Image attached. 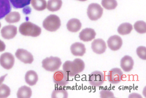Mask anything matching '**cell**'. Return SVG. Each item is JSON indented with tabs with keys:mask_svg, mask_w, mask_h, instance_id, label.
<instances>
[{
	"mask_svg": "<svg viewBox=\"0 0 146 98\" xmlns=\"http://www.w3.org/2000/svg\"><path fill=\"white\" fill-rule=\"evenodd\" d=\"M63 71L68 76L74 77L82 72L85 68V64L80 59H75L73 61H67L63 64Z\"/></svg>",
	"mask_w": 146,
	"mask_h": 98,
	"instance_id": "1",
	"label": "cell"
},
{
	"mask_svg": "<svg viewBox=\"0 0 146 98\" xmlns=\"http://www.w3.org/2000/svg\"><path fill=\"white\" fill-rule=\"evenodd\" d=\"M19 30L22 35L33 37L39 36L41 32L40 27L30 22L22 23L19 27Z\"/></svg>",
	"mask_w": 146,
	"mask_h": 98,
	"instance_id": "2",
	"label": "cell"
},
{
	"mask_svg": "<svg viewBox=\"0 0 146 98\" xmlns=\"http://www.w3.org/2000/svg\"><path fill=\"white\" fill-rule=\"evenodd\" d=\"M42 25L47 30L53 32L57 30L61 25L59 18L55 14H50L44 20Z\"/></svg>",
	"mask_w": 146,
	"mask_h": 98,
	"instance_id": "3",
	"label": "cell"
},
{
	"mask_svg": "<svg viewBox=\"0 0 146 98\" xmlns=\"http://www.w3.org/2000/svg\"><path fill=\"white\" fill-rule=\"evenodd\" d=\"M42 67L47 71L54 72L58 69L62 64L60 59L57 57L50 56L43 60Z\"/></svg>",
	"mask_w": 146,
	"mask_h": 98,
	"instance_id": "4",
	"label": "cell"
},
{
	"mask_svg": "<svg viewBox=\"0 0 146 98\" xmlns=\"http://www.w3.org/2000/svg\"><path fill=\"white\" fill-rule=\"evenodd\" d=\"M103 13V8L99 4L97 3L90 4L87 10L88 16L92 20H96L100 18Z\"/></svg>",
	"mask_w": 146,
	"mask_h": 98,
	"instance_id": "5",
	"label": "cell"
},
{
	"mask_svg": "<svg viewBox=\"0 0 146 98\" xmlns=\"http://www.w3.org/2000/svg\"><path fill=\"white\" fill-rule=\"evenodd\" d=\"M88 81L92 86L98 87L102 85L104 82V75L101 71H95L89 75Z\"/></svg>",
	"mask_w": 146,
	"mask_h": 98,
	"instance_id": "6",
	"label": "cell"
},
{
	"mask_svg": "<svg viewBox=\"0 0 146 98\" xmlns=\"http://www.w3.org/2000/svg\"><path fill=\"white\" fill-rule=\"evenodd\" d=\"M15 62L14 56L11 53L5 52L0 57V64L4 68L9 70L13 66Z\"/></svg>",
	"mask_w": 146,
	"mask_h": 98,
	"instance_id": "7",
	"label": "cell"
},
{
	"mask_svg": "<svg viewBox=\"0 0 146 98\" xmlns=\"http://www.w3.org/2000/svg\"><path fill=\"white\" fill-rule=\"evenodd\" d=\"M53 81L56 84L59 86H64L69 82V76L61 70L56 71L53 76Z\"/></svg>",
	"mask_w": 146,
	"mask_h": 98,
	"instance_id": "8",
	"label": "cell"
},
{
	"mask_svg": "<svg viewBox=\"0 0 146 98\" xmlns=\"http://www.w3.org/2000/svg\"><path fill=\"white\" fill-rule=\"evenodd\" d=\"M123 73L120 69L114 68L108 72V79L109 82L112 84H117L121 81Z\"/></svg>",
	"mask_w": 146,
	"mask_h": 98,
	"instance_id": "9",
	"label": "cell"
},
{
	"mask_svg": "<svg viewBox=\"0 0 146 98\" xmlns=\"http://www.w3.org/2000/svg\"><path fill=\"white\" fill-rule=\"evenodd\" d=\"M15 55L18 59L25 64H31L34 60L32 54L24 49H18L15 53Z\"/></svg>",
	"mask_w": 146,
	"mask_h": 98,
	"instance_id": "10",
	"label": "cell"
},
{
	"mask_svg": "<svg viewBox=\"0 0 146 98\" xmlns=\"http://www.w3.org/2000/svg\"><path fill=\"white\" fill-rule=\"evenodd\" d=\"M17 27L9 25L3 27L1 30L2 36L4 39H10L14 38L17 34Z\"/></svg>",
	"mask_w": 146,
	"mask_h": 98,
	"instance_id": "11",
	"label": "cell"
},
{
	"mask_svg": "<svg viewBox=\"0 0 146 98\" xmlns=\"http://www.w3.org/2000/svg\"><path fill=\"white\" fill-rule=\"evenodd\" d=\"M91 48L95 53L100 54L105 52L107 47L105 41L102 39L99 38L95 39L92 41Z\"/></svg>",
	"mask_w": 146,
	"mask_h": 98,
	"instance_id": "12",
	"label": "cell"
},
{
	"mask_svg": "<svg viewBox=\"0 0 146 98\" xmlns=\"http://www.w3.org/2000/svg\"><path fill=\"white\" fill-rule=\"evenodd\" d=\"M107 43L109 47L112 50L115 51L120 48L122 45V40L118 36H111L108 39Z\"/></svg>",
	"mask_w": 146,
	"mask_h": 98,
	"instance_id": "13",
	"label": "cell"
},
{
	"mask_svg": "<svg viewBox=\"0 0 146 98\" xmlns=\"http://www.w3.org/2000/svg\"><path fill=\"white\" fill-rule=\"evenodd\" d=\"M96 35V33L94 29L86 28L83 29L80 32L79 37L81 40L84 41H88L94 39Z\"/></svg>",
	"mask_w": 146,
	"mask_h": 98,
	"instance_id": "14",
	"label": "cell"
},
{
	"mask_svg": "<svg viewBox=\"0 0 146 98\" xmlns=\"http://www.w3.org/2000/svg\"><path fill=\"white\" fill-rule=\"evenodd\" d=\"M70 49L72 53L75 56H82L86 53L84 45L80 42H77L72 44Z\"/></svg>",
	"mask_w": 146,
	"mask_h": 98,
	"instance_id": "15",
	"label": "cell"
},
{
	"mask_svg": "<svg viewBox=\"0 0 146 98\" xmlns=\"http://www.w3.org/2000/svg\"><path fill=\"white\" fill-rule=\"evenodd\" d=\"M134 65V61L132 57L128 55L123 57L120 61V66L123 70L125 72L131 70Z\"/></svg>",
	"mask_w": 146,
	"mask_h": 98,
	"instance_id": "16",
	"label": "cell"
},
{
	"mask_svg": "<svg viewBox=\"0 0 146 98\" xmlns=\"http://www.w3.org/2000/svg\"><path fill=\"white\" fill-rule=\"evenodd\" d=\"M11 9L9 0H0V19L9 13Z\"/></svg>",
	"mask_w": 146,
	"mask_h": 98,
	"instance_id": "17",
	"label": "cell"
},
{
	"mask_svg": "<svg viewBox=\"0 0 146 98\" xmlns=\"http://www.w3.org/2000/svg\"><path fill=\"white\" fill-rule=\"evenodd\" d=\"M82 24L79 20L74 18L69 20L66 24L67 29L70 32H76L79 31Z\"/></svg>",
	"mask_w": 146,
	"mask_h": 98,
	"instance_id": "18",
	"label": "cell"
},
{
	"mask_svg": "<svg viewBox=\"0 0 146 98\" xmlns=\"http://www.w3.org/2000/svg\"><path fill=\"white\" fill-rule=\"evenodd\" d=\"M25 79L26 82L30 86L35 85L38 80V76L36 72L33 70L28 71L26 73Z\"/></svg>",
	"mask_w": 146,
	"mask_h": 98,
	"instance_id": "19",
	"label": "cell"
},
{
	"mask_svg": "<svg viewBox=\"0 0 146 98\" xmlns=\"http://www.w3.org/2000/svg\"><path fill=\"white\" fill-rule=\"evenodd\" d=\"M32 91L31 88L26 86H21L19 89L17 95L18 98H30Z\"/></svg>",
	"mask_w": 146,
	"mask_h": 98,
	"instance_id": "20",
	"label": "cell"
},
{
	"mask_svg": "<svg viewBox=\"0 0 146 98\" xmlns=\"http://www.w3.org/2000/svg\"><path fill=\"white\" fill-rule=\"evenodd\" d=\"M62 4V0H49L47 3V9L50 11H56L60 9Z\"/></svg>",
	"mask_w": 146,
	"mask_h": 98,
	"instance_id": "21",
	"label": "cell"
},
{
	"mask_svg": "<svg viewBox=\"0 0 146 98\" xmlns=\"http://www.w3.org/2000/svg\"><path fill=\"white\" fill-rule=\"evenodd\" d=\"M133 29L132 25L129 23H123L120 25L117 29L118 33L121 35L129 34Z\"/></svg>",
	"mask_w": 146,
	"mask_h": 98,
	"instance_id": "22",
	"label": "cell"
},
{
	"mask_svg": "<svg viewBox=\"0 0 146 98\" xmlns=\"http://www.w3.org/2000/svg\"><path fill=\"white\" fill-rule=\"evenodd\" d=\"M21 18L20 14L17 12H10L5 17L6 21L9 23H14L19 22Z\"/></svg>",
	"mask_w": 146,
	"mask_h": 98,
	"instance_id": "23",
	"label": "cell"
},
{
	"mask_svg": "<svg viewBox=\"0 0 146 98\" xmlns=\"http://www.w3.org/2000/svg\"><path fill=\"white\" fill-rule=\"evenodd\" d=\"M31 3L33 8L38 11L43 10L46 7V2L45 0H31Z\"/></svg>",
	"mask_w": 146,
	"mask_h": 98,
	"instance_id": "24",
	"label": "cell"
},
{
	"mask_svg": "<svg viewBox=\"0 0 146 98\" xmlns=\"http://www.w3.org/2000/svg\"><path fill=\"white\" fill-rule=\"evenodd\" d=\"M13 7L16 9L23 8L30 4L31 0H10Z\"/></svg>",
	"mask_w": 146,
	"mask_h": 98,
	"instance_id": "25",
	"label": "cell"
},
{
	"mask_svg": "<svg viewBox=\"0 0 146 98\" xmlns=\"http://www.w3.org/2000/svg\"><path fill=\"white\" fill-rule=\"evenodd\" d=\"M68 97L67 91L61 88L55 89L51 95L52 98H67Z\"/></svg>",
	"mask_w": 146,
	"mask_h": 98,
	"instance_id": "26",
	"label": "cell"
},
{
	"mask_svg": "<svg viewBox=\"0 0 146 98\" xmlns=\"http://www.w3.org/2000/svg\"><path fill=\"white\" fill-rule=\"evenodd\" d=\"M101 4L105 8L108 10L114 9L117 5L116 0H102Z\"/></svg>",
	"mask_w": 146,
	"mask_h": 98,
	"instance_id": "27",
	"label": "cell"
},
{
	"mask_svg": "<svg viewBox=\"0 0 146 98\" xmlns=\"http://www.w3.org/2000/svg\"><path fill=\"white\" fill-rule=\"evenodd\" d=\"M134 27L136 31L140 34H143L146 32V23L141 20L136 22L134 25Z\"/></svg>",
	"mask_w": 146,
	"mask_h": 98,
	"instance_id": "28",
	"label": "cell"
},
{
	"mask_svg": "<svg viewBox=\"0 0 146 98\" xmlns=\"http://www.w3.org/2000/svg\"><path fill=\"white\" fill-rule=\"evenodd\" d=\"M9 87L7 85L2 84L0 86V98H6L10 94Z\"/></svg>",
	"mask_w": 146,
	"mask_h": 98,
	"instance_id": "29",
	"label": "cell"
},
{
	"mask_svg": "<svg viewBox=\"0 0 146 98\" xmlns=\"http://www.w3.org/2000/svg\"><path fill=\"white\" fill-rule=\"evenodd\" d=\"M136 53L138 57L141 59H146V48L143 46H140L137 48Z\"/></svg>",
	"mask_w": 146,
	"mask_h": 98,
	"instance_id": "30",
	"label": "cell"
},
{
	"mask_svg": "<svg viewBox=\"0 0 146 98\" xmlns=\"http://www.w3.org/2000/svg\"><path fill=\"white\" fill-rule=\"evenodd\" d=\"M100 94L101 98H115L113 93L108 90H102Z\"/></svg>",
	"mask_w": 146,
	"mask_h": 98,
	"instance_id": "31",
	"label": "cell"
},
{
	"mask_svg": "<svg viewBox=\"0 0 146 98\" xmlns=\"http://www.w3.org/2000/svg\"><path fill=\"white\" fill-rule=\"evenodd\" d=\"M5 46L4 42L0 39V52L4 51L5 48Z\"/></svg>",
	"mask_w": 146,
	"mask_h": 98,
	"instance_id": "32",
	"label": "cell"
},
{
	"mask_svg": "<svg viewBox=\"0 0 146 98\" xmlns=\"http://www.w3.org/2000/svg\"><path fill=\"white\" fill-rule=\"evenodd\" d=\"M7 74H6L5 75H4L3 76H1L0 78V85L2 84V83L3 82V81H4V79L5 78V77L7 76Z\"/></svg>",
	"mask_w": 146,
	"mask_h": 98,
	"instance_id": "33",
	"label": "cell"
},
{
	"mask_svg": "<svg viewBox=\"0 0 146 98\" xmlns=\"http://www.w3.org/2000/svg\"><path fill=\"white\" fill-rule=\"evenodd\" d=\"M78 0V1H86L87 0Z\"/></svg>",
	"mask_w": 146,
	"mask_h": 98,
	"instance_id": "34",
	"label": "cell"
},
{
	"mask_svg": "<svg viewBox=\"0 0 146 98\" xmlns=\"http://www.w3.org/2000/svg\"><path fill=\"white\" fill-rule=\"evenodd\" d=\"M1 23L0 22V27H1Z\"/></svg>",
	"mask_w": 146,
	"mask_h": 98,
	"instance_id": "35",
	"label": "cell"
}]
</instances>
